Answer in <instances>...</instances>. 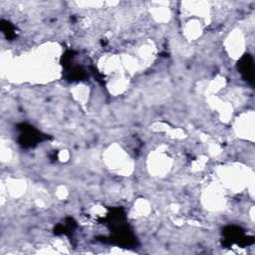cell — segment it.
Here are the masks:
<instances>
[{
  "mask_svg": "<svg viewBox=\"0 0 255 255\" xmlns=\"http://www.w3.org/2000/svg\"><path fill=\"white\" fill-rule=\"evenodd\" d=\"M238 68L240 70L241 75L243 78L250 84H253V77H254V67H253V60L250 55H245L241 58Z\"/></svg>",
  "mask_w": 255,
  "mask_h": 255,
  "instance_id": "6da1fadb",
  "label": "cell"
}]
</instances>
